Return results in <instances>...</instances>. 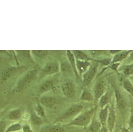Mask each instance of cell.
<instances>
[{
    "instance_id": "12",
    "label": "cell",
    "mask_w": 133,
    "mask_h": 132,
    "mask_svg": "<svg viewBox=\"0 0 133 132\" xmlns=\"http://www.w3.org/2000/svg\"><path fill=\"white\" fill-rule=\"evenodd\" d=\"M19 67H9L3 70L1 75H0V79L2 82H6L8 79L14 75L17 70H18Z\"/></svg>"
},
{
    "instance_id": "30",
    "label": "cell",
    "mask_w": 133,
    "mask_h": 132,
    "mask_svg": "<svg viewBox=\"0 0 133 132\" xmlns=\"http://www.w3.org/2000/svg\"><path fill=\"white\" fill-rule=\"evenodd\" d=\"M129 128L130 130L133 131V107L131 109L130 115L129 120Z\"/></svg>"
},
{
    "instance_id": "21",
    "label": "cell",
    "mask_w": 133,
    "mask_h": 132,
    "mask_svg": "<svg viewBox=\"0 0 133 132\" xmlns=\"http://www.w3.org/2000/svg\"><path fill=\"white\" fill-rule=\"evenodd\" d=\"M102 125L99 122L98 119H97L96 117V113L93 116L91 122L88 126V129L90 132H98L100 129Z\"/></svg>"
},
{
    "instance_id": "38",
    "label": "cell",
    "mask_w": 133,
    "mask_h": 132,
    "mask_svg": "<svg viewBox=\"0 0 133 132\" xmlns=\"http://www.w3.org/2000/svg\"><path fill=\"white\" fill-rule=\"evenodd\" d=\"M121 50H109V52L110 54H111V55L114 56L116 55V54L118 53L119 52H121Z\"/></svg>"
},
{
    "instance_id": "13",
    "label": "cell",
    "mask_w": 133,
    "mask_h": 132,
    "mask_svg": "<svg viewBox=\"0 0 133 132\" xmlns=\"http://www.w3.org/2000/svg\"><path fill=\"white\" fill-rule=\"evenodd\" d=\"M76 69L80 78L82 77L83 75L89 69L92 64L90 61H80L77 60H76Z\"/></svg>"
},
{
    "instance_id": "17",
    "label": "cell",
    "mask_w": 133,
    "mask_h": 132,
    "mask_svg": "<svg viewBox=\"0 0 133 132\" xmlns=\"http://www.w3.org/2000/svg\"><path fill=\"white\" fill-rule=\"evenodd\" d=\"M78 101L86 102H94L95 98L93 92L87 88L84 89L81 92Z\"/></svg>"
},
{
    "instance_id": "22",
    "label": "cell",
    "mask_w": 133,
    "mask_h": 132,
    "mask_svg": "<svg viewBox=\"0 0 133 132\" xmlns=\"http://www.w3.org/2000/svg\"><path fill=\"white\" fill-rule=\"evenodd\" d=\"M22 110L21 108H15L8 113V118L11 121H18L22 119Z\"/></svg>"
},
{
    "instance_id": "42",
    "label": "cell",
    "mask_w": 133,
    "mask_h": 132,
    "mask_svg": "<svg viewBox=\"0 0 133 132\" xmlns=\"http://www.w3.org/2000/svg\"><path fill=\"white\" fill-rule=\"evenodd\" d=\"M113 132H114V131H113Z\"/></svg>"
},
{
    "instance_id": "35",
    "label": "cell",
    "mask_w": 133,
    "mask_h": 132,
    "mask_svg": "<svg viewBox=\"0 0 133 132\" xmlns=\"http://www.w3.org/2000/svg\"><path fill=\"white\" fill-rule=\"evenodd\" d=\"M30 114L28 113H25L22 114V119L23 120H25V121L29 120H30Z\"/></svg>"
},
{
    "instance_id": "34",
    "label": "cell",
    "mask_w": 133,
    "mask_h": 132,
    "mask_svg": "<svg viewBox=\"0 0 133 132\" xmlns=\"http://www.w3.org/2000/svg\"><path fill=\"white\" fill-rule=\"evenodd\" d=\"M7 128L6 122L4 120H0V132H5Z\"/></svg>"
},
{
    "instance_id": "4",
    "label": "cell",
    "mask_w": 133,
    "mask_h": 132,
    "mask_svg": "<svg viewBox=\"0 0 133 132\" xmlns=\"http://www.w3.org/2000/svg\"><path fill=\"white\" fill-rule=\"evenodd\" d=\"M97 70L98 64L94 62L93 64H91V66L90 67L89 69L81 77V78H82L83 83L84 84V86H88L92 82V81L95 79L97 76Z\"/></svg>"
},
{
    "instance_id": "31",
    "label": "cell",
    "mask_w": 133,
    "mask_h": 132,
    "mask_svg": "<svg viewBox=\"0 0 133 132\" xmlns=\"http://www.w3.org/2000/svg\"><path fill=\"white\" fill-rule=\"evenodd\" d=\"M21 131H22V132H34L31 126L29 124H25L22 125Z\"/></svg>"
},
{
    "instance_id": "24",
    "label": "cell",
    "mask_w": 133,
    "mask_h": 132,
    "mask_svg": "<svg viewBox=\"0 0 133 132\" xmlns=\"http://www.w3.org/2000/svg\"><path fill=\"white\" fill-rule=\"evenodd\" d=\"M34 111L35 112V113H37L39 116H40L42 119L43 120L46 119V112H45L44 108L40 103L39 101H38L37 105H36Z\"/></svg>"
},
{
    "instance_id": "25",
    "label": "cell",
    "mask_w": 133,
    "mask_h": 132,
    "mask_svg": "<svg viewBox=\"0 0 133 132\" xmlns=\"http://www.w3.org/2000/svg\"><path fill=\"white\" fill-rule=\"evenodd\" d=\"M22 125L20 122H14L7 127L5 132H18L22 130Z\"/></svg>"
},
{
    "instance_id": "20",
    "label": "cell",
    "mask_w": 133,
    "mask_h": 132,
    "mask_svg": "<svg viewBox=\"0 0 133 132\" xmlns=\"http://www.w3.org/2000/svg\"><path fill=\"white\" fill-rule=\"evenodd\" d=\"M109 104L107 105L103 108L100 109L98 112V119L102 126H106L107 125V121L109 114Z\"/></svg>"
},
{
    "instance_id": "15",
    "label": "cell",
    "mask_w": 133,
    "mask_h": 132,
    "mask_svg": "<svg viewBox=\"0 0 133 132\" xmlns=\"http://www.w3.org/2000/svg\"><path fill=\"white\" fill-rule=\"evenodd\" d=\"M66 55L67 57L69 65H70L72 70H73L74 73L77 78H80V77L78 76V72L76 69V58H75V56L74 55L73 53H72V50H67L66 51Z\"/></svg>"
},
{
    "instance_id": "27",
    "label": "cell",
    "mask_w": 133,
    "mask_h": 132,
    "mask_svg": "<svg viewBox=\"0 0 133 132\" xmlns=\"http://www.w3.org/2000/svg\"><path fill=\"white\" fill-rule=\"evenodd\" d=\"M31 55L39 58H43L48 55V51L47 50H32Z\"/></svg>"
},
{
    "instance_id": "29",
    "label": "cell",
    "mask_w": 133,
    "mask_h": 132,
    "mask_svg": "<svg viewBox=\"0 0 133 132\" xmlns=\"http://www.w3.org/2000/svg\"><path fill=\"white\" fill-rule=\"evenodd\" d=\"M119 70H122L123 74L126 77L131 78L133 77V69L128 67L126 65L122 66L119 69Z\"/></svg>"
},
{
    "instance_id": "33",
    "label": "cell",
    "mask_w": 133,
    "mask_h": 132,
    "mask_svg": "<svg viewBox=\"0 0 133 132\" xmlns=\"http://www.w3.org/2000/svg\"><path fill=\"white\" fill-rule=\"evenodd\" d=\"M70 68H71L69 64H66V63H63V64H60V70L62 72H66Z\"/></svg>"
},
{
    "instance_id": "19",
    "label": "cell",
    "mask_w": 133,
    "mask_h": 132,
    "mask_svg": "<svg viewBox=\"0 0 133 132\" xmlns=\"http://www.w3.org/2000/svg\"><path fill=\"white\" fill-rule=\"evenodd\" d=\"M65 128L63 125L59 124H51L50 125L44 127L41 129L40 132H64Z\"/></svg>"
},
{
    "instance_id": "3",
    "label": "cell",
    "mask_w": 133,
    "mask_h": 132,
    "mask_svg": "<svg viewBox=\"0 0 133 132\" xmlns=\"http://www.w3.org/2000/svg\"><path fill=\"white\" fill-rule=\"evenodd\" d=\"M84 106L81 103H77L72 104L66 109V110L64 113H62L59 117H57L52 124H59V122L66 120L67 119L74 118V117L75 118L78 114L82 112Z\"/></svg>"
},
{
    "instance_id": "8",
    "label": "cell",
    "mask_w": 133,
    "mask_h": 132,
    "mask_svg": "<svg viewBox=\"0 0 133 132\" xmlns=\"http://www.w3.org/2000/svg\"><path fill=\"white\" fill-rule=\"evenodd\" d=\"M60 70V64L55 61H50L46 62L43 68L42 72L46 75H54L58 73Z\"/></svg>"
},
{
    "instance_id": "11",
    "label": "cell",
    "mask_w": 133,
    "mask_h": 132,
    "mask_svg": "<svg viewBox=\"0 0 133 132\" xmlns=\"http://www.w3.org/2000/svg\"><path fill=\"white\" fill-rule=\"evenodd\" d=\"M40 103L44 107L48 109H53L56 107L57 104V99L54 97L50 96H43L40 99Z\"/></svg>"
},
{
    "instance_id": "1",
    "label": "cell",
    "mask_w": 133,
    "mask_h": 132,
    "mask_svg": "<svg viewBox=\"0 0 133 132\" xmlns=\"http://www.w3.org/2000/svg\"><path fill=\"white\" fill-rule=\"evenodd\" d=\"M96 107H92L89 109L81 112L74 118L69 123L63 125L66 127H80L83 128L88 127L93 116L95 114Z\"/></svg>"
},
{
    "instance_id": "14",
    "label": "cell",
    "mask_w": 133,
    "mask_h": 132,
    "mask_svg": "<svg viewBox=\"0 0 133 132\" xmlns=\"http://www.w3.org/2000/svg\"><path fill=\"white\" fill-rule=\"evenodd\" d=\"M54 87V82L52 80L48 79L45 80L39 86L37 93L38 95L43 94L48 91L51 90Z\"/></svg>"
},
{
    "instance_id": "16",
    "label": "cell",
    "mask_w": 133,
    "mask_h": 132,
    "mask_svg": "<svg viewBox=\"0 0 133 132\" xmlns=\"http://www.w3.org/2000/svg\"><path fill=\"white\" fill-rule=\"evenodd\" d=\"M75 58L77 60L85 61H93V58L88 55L84 51L81 50H72Z\"/></svg>"
},
{
    "instance_id": "40",
    "label": "cell",
    "mask_w": 133,
    "mask_h": 132,
    "mask_svg": "<svg viewBox=\"0 0 133 132\" xmlns=\"http://www.w3.org/2000/svg\"><path fill=\"white\" fill-rule=\"evenodd\" d=\"M128 67L131 68H132L133 69V62L132 63H131V64H128L126 65Z\"/></svg>"
},
{
    "instance_id": "23",
    "label": "cell",
    "mask_w": 133,
    "mask_h": 132,
    "mask_svg": "<svg viewBox=\"0 0 133 132\" xmlns=\"http://www.w3.org/2000/svg\"><path fill=\"white\" fill-rule=\"evenodd\" d=\"M30 120L31 124L34 126H41L43 123V120L34 111H32L30 113Z\"/></svg>"
},
{
    "instance_id": "18",
    "label": "cell",
    "mask_w": 133,
    "mask_h": 132,
    "mask_svg": "<svg viewBox=\"0 0 133 132\" xmlns=\"http://www.w3.org/2000/svg\"><path fill=\"white\" fill-rule=\"evenodd\" d=\"M131 50H121V52H119L118 53L113 56L111 64L117 62L121 63V62L125 60L128 58V57L129 56L130 53L131 52Z\"/></svg>"
},
{
    "instance_id": "32",
    "label": "cell",
    "mask_w": 133,
    "mask_h": 132,
    "mask_svg": "<svg viewBox=\"0 0 133 132\" xmlns=\"http://www.w3.org/2000/svg\"><path fill=\"white\" fill-rule=\"evenodd\" d=\"M89 54L92 56L93 57H98L99 56H101L103 53L104 50H89Z\"/></svg>"
},
{
    "instance_id": "10",
    "label": "cell",
    "mask_w": 133,
    "mask_h": 132,
    "mask_svg": "<svg viewBox=\"0 0 133 132\" xmlns=\"http://www.w3.org/2000/svg\"><path fill=\"white\" fill-rule=\"evenodd\" d=\"M113 89L112 87L111 86V89L110 87H108L107 91L99 99L97 104L99 107L100 108V109L103 108L107 106V105L109 104L111 99V96L113 95Z\"/></svg>"
},
{
    "instance_id": "9",
    "label": "cell",
    "mask_w": 133,
    "mask_h": 132,
    "mask_svg": "<svg viewBox=\"0 0 133 132\" xmlns=\"http://www.w3.org/2000/svg\"><path fill=\"white\" fill-rule=\"evenodd\" d=\"M116 122V112L114 104L112 103L109 107V114L107 121V127L110 132L114 131Z\"/></svg>"
},
{
    "instance_id": "37",
    "label": "cell",
    "mask_w": 133,
    "mask_h": 132,
    "mask_svg": "<svg viewBox=\"0 0 133 132\" xmlns=\"http://www.w3.org/2000/svg\"><path fill=\"white\" fill-rule=\"evenodd\" d=\"M127 59H128L129 61H131V63L133 62V50H131V52L130 53Z\"/></svg>"
},
{
    "instance_id": "39",
    "label": "cell",
    "mask_w": 133,
    "mask_h": 132,
    "mask_svg": "<svg viewBox=\"0 0 133 132\" xmlns=\"http://www.w3.org/2000/svg\"><path fill=\"white\" fill-rule=\"evenodd\" d=\"M120 132H131V131L129 129V128H128L125 127H123L121 129Z\"/></svg>"
},
{
    "instance_id": "2",
    "label": "cell",
    "mask_w": 133,
    "mask_h": 132,
    "mask_svg": "<svg viewBox=\"0 0 133 132\" xmlns=\"http://www.w3.org/2000/svg\"><path fill=\"white\" fill-rule=\"evenodd\" d=\"M37 76L38 70L35 69L28 71L18 81L14 91L16 92H22L25 91L29 87L30 84L37 78Z\"/></svg>"
},
{
    "instance_id": "28",
    "label": "cell",
    "mask_w": 133,
    "mask_h": 132,
    "mask_svg": "<svg viewBox=\"0 0 133 132\" xmlns=\"http://www.w3.org/2000/svg\"><path fill=\"white\" fill-rule=\"evenodd\" d=\"M111 60H112V58H101V59H93V62L96 63H97V64H100L102 66H104V68L105 67H108L109 66L111 63Z\"/></svg>"
},
{
    "instance_id": "5",
    "label": "cell",
    "mask_w": 133,
    "mask_h": 132,
    "mask_svg": "<svg viewBox=\"0 0 133 132\" xmlns=\"http://www.w3.org/2000/svg\"><path fill=\"white\" fill-rule=\"evenodd\" d=\"M62 90L65 97L71 99L74 98L76 95V86H75L74 82L72 80H65L62 85Z\"/></svg>"
},
{
    "instance_id": "41",
    "label": "cell",
    "mask_w": 133,
    "mask_h": 132,
    "mask_svg": "<svg viewBox=\"0 0 133 132\" xmlns=\"http://www.w3.org/2000/svg\"><path fill=\"white\" fill-rule=\"evenodd\" d=\"M131 78V79H133V77H131V78Z\"/></svg>"
},
{
    "instance_id": "26",
    "label": "cell",
    "mask_w": 133,
    "mask_h": 132,
    "mask_svg": "<svg viewBox=\"0 0 133 132\" xmlns=\"http://www.w3.org/2000/svg\"><path fill=\"white\" fill-rule=\"evenodd\" d=\"M123 87L125 90L130 94L133 98V84L129 79H126L123 82Z\"/></svg>"
},
{
    "instance_id": "36",
    "label": "cell",
    "mask_w": 133,
    "mask_h": 132,
    "mask_svg": "<svg viewBox=\"0 0 133 132\" xmlns=\"http://www.w3.org/2000/svg\"><path fill=\"white\" fill-rule=\"evenodd\" d=\"M98 132H110V131L109 130L108 128L107 127V126H102L101 129L98 131Z\"/></svg>"
},
{
    "instance_id": "7",
    "label": "cell",
    "mask_w": 133,
    "mask_h": 132,
    "mask_svg": "<svg viewBox=\"0 0 133 132\" xmlns=\"http://www.w3.org/2000/svg\"><path fill=\"white\" fill-rule=\"evenodd\" d=\"M107 85L104 80L101 79L97 82L93 88V95L95 98V103H98L99 99L103 95L107 90Z\"/></svg>"
},
{
    "instance_id": "6",
    "label": "cell",
    "mask_w": 133,
    "mask_h": 132,
    "mask_svg": "<svg viewBox=\"0 0 133 132\" xmlns=\"http://www.w3.org/2000/svg\"><path fill=\"white\" fill-rule=\"evenodd\" d=\"M111 86L112 87L113 89L117 108L121 111L125 110L127 106V102L125 97H123L122 92L119 90V89L114 84H111Z\"/></svg>"
}]
</instances>
